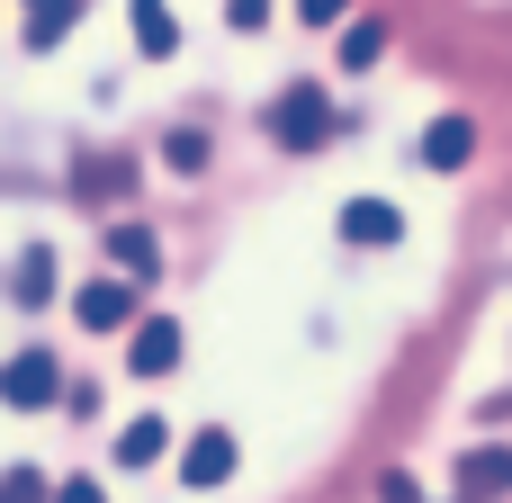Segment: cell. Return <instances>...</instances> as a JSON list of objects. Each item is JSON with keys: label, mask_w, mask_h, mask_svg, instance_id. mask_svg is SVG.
Instances as JSON below:
<instances>
[{"label": "cell", "mask_w": 512, "mask_h": 503, "mask_svg": "<svg viewBox=\"0 0 512 503\" xmlns=\"http://www.w3.org/2000/svg\"><path fill=\"white\" fill-rule=\"evenodd\" d=\"M261 126H270V144H288V153H315V144H333V135H342V117H333V99H324L315 81H297L288 99H270V117H261Z\"/></svg>", "instance_id": "6da1fadb"}, {"label": "cell", "mask_w": 512, "mask_h": 503, "mask_svg": "<svg viewBox=\"0 0 512 503\" xmlns=\"http://www.w3.org/2000/svg\"><path fill=\"white\" fill-rule=\"evenodd\" d=\"M0 405H18V414L63 405V369H54V351H18V360H0Z\"/></svg>", "instance_id": "7a4b0ae2"}, {"label": "cell", "mask_w": 512, "mask_h": 503, "mask_svg": "<svg viewBox=\"0 0 512 503\" xmlns=\"http://www.w3.org/2000/svg\"><path fill=\"white\" fill-rule=\"evenodd\" d=\"M72 315H81L90 333H126V324H135V279H126V270L81 279V288H72Z\"/></svg>", "instance_id": "3957f363"}, {"label": "cell", "mask_w": 512, "mask_h": 503, "mask_svg": "<svg viewBox=\"0 0 512 503\" xmlns=\"http://www.w3.org/2000/svg\"><path fill=\"white\" fill-rule=\"evenodd\" d=\"M0 297H9L18 315L54 306V243H18V261H9V279H0Z\"/></svg>", "instance_id": "277c9868"}, {"label": "cell", "mask_w": 512, "mask_h": 503, "mask_svg": "<svg viewBox=\"0 0 512 503\" xmlns=\"http://www.w3.org/2000/svg\"><path fill=\"white\" fill-rule=\"evenodd\" d=\"M126 369H135V378H171V369H180V324H171V315L126 324Z\"/></svg>", "instance_id": "5b68a950"}, {"label": "cell", "mask_w": 512, "mask_h": 503, "mask_svg": "<svg viewBox=\"0 0 512 503\" xmlns=\"http://www.w3.org/2000/svg\"><path fill=\"white\" fill-rule=\"evenodd\" d=\"M450 495H459V503H504L512 495V450H459Z\"/></svg>", "instance_id": "8992f818"}, {"label": "cell", "mask_w": 512, "mask_h": 503, "mask_svg": "<svg viewBox=\"0 0 512 503\" xmlns=\"http://www.w3.org/2000/svg\"><path fill=\"white\" fill-rule=\"evenodd\" d=\"M414 162L423 171H468L477 162V117H432L423 144H414Z\"/></svg>", "instance_id": "52a82bcc"}, {"label": "cell", "mask_w": 512, "mask_h": 503, "mask_svg": "<svg viewBox=\"0 0 512 503\" xmlns=\"http://www.w3.org/2000/svg\"><path fill=\"white\" fill-rule=\"evenodd\" d=\"M234 459H243V450H234V432H225V423H207V432L180 450V486H198V495H207V486H225V477H234Z\"/></svg>", "instance_id": "ba28073f"}, {"label": "cell", "mask_w": 512, "mask_h": 503, "mask_svg": "<svg viewBox=\"0 0 512 503\" xmlns=\"http://www.w3.org/2000/svg\"><path fill=\"white\" fill-rule=\"evenodd\" d=\"M396 234H405V207H396V198H351V207H342V243L387 252Z\"/></svg>", "instance_id": "9c48e42d"}, {"label": "cell", "mask_w": 512, "mask_h": 503, "mask_svg": "<svg viewBox=\"0 0 512 503\" xmlns=\"http://www.w3.org/2000/svg\"><path fill=\"white\" fill-rule=\"evenodd\" d=\"M126 27H135V54H144V63H171V54H180L171 0H126Z\"/></svg>", "instance_id": "30bf717a"}, {"label": "cell", "mask_w": 512, "mask_h": 503, "mask_svg": "<svg viewBox=\"0 0 512 503\" xmlns=\"http://www.w3.org/2000/svg\"><path fill=\"white\" fill-rule=\"evenodd\" d=\"M162 450H171V423H162V414H135V423H126V432H117V450H108V459H117V468H135V477H144V468H153V459H162Z\"/></svg>", "instance_id": "8fae6325"}, {"label": "cell", "mask_w": 512, "mask_h": 503, "mask_svg": "<svg viewBox=\"0 0 512 503\" xmlns=\"http://www.w3.org/2000/svg\"><path fill=\"white\" fill-rule=\"evenodd\" d=\"M108 261H117V270H126L135 288H144V279L162 270V243H153L144 225H108Z\"/></svg>", "instance_id": "7c38bea8"}, {"label": "cell", "mask_w": 512, "mask_h": 503, "mask_svg": "<svg viewBox=\"0 0 512 503\" xmlns=\"http://www.w3.org/2000/svg\"><path fill=\"white\" fill-rule=\"evenodd\" d=\"M72 18H81V0H27V54H54L72 36Z\"/></svg>", "instance_id": "4fadbf2b"}, {"label": "cell", "mask_w": 512, "mask_h": 503, "mask_svg": "<svg viewBox=\"0 0 512 503\" xmlns=\"http://www.w3.org/2000/svg\"><path fill=\"white\" fill-rule=\"evenodd\" d=\"M378 54H387V27H378V18H360V27H342V72H369Z\"/></svg>", "instance_id": "5bb4252c"}, {"label": "cell", "mask_w": 512, "mask_h": 503, "mask_svg": "<svg viewBox=\"0 0 512 503\" xmlns=\"http://www.w3.org/2000/svg\"><path fill=\"white\" fill-rule=\"evenodd\" d=\"M162 162H171V171H207V135H198V126H180V135L162 144Z\"/></svg>", "instance_id": "9a60e30c"}, {"label": "cell", "mask_w": 512, "mask_h": 503, "mask_svg": "<svg viewBox=\"0 0 512 503\" xmlns=\"http://www.w3.org/2000/svg\"><path fill=\"white\" fill-rule=\"evenodd\" d=\"M126 180H135V171H126V162H90V171H81V180H72V189H81V198H117V189H126Z\"/></svg>", "instance_id": "2e32d148"}, {"label": "cell", "mask_w": 512, "mask_h": 503, "mask_svg": "<svg viewBox=\"0 0 512 503\" xmlns=\"http://www.w3.org/2000/svg\"><path fill=\"white\" fill-rule=\"evenodd\" d=\"M45 495H54V486H45L36 468H9V477H0V503H45Z\"/></svg>", "instance_id": "e0dca14e"}, {"label": "cell", "mask_w": 512, "mask_h": 503, "mask_svg": "<svg viewBox=\"0 0 512 503\" xmlns=\"http://www.w3.org/2000/svg\"><path fill=\"white\" fill-rule=\"evenodd\" d=\"M225 18H234V36H261L270 27V0H225Z\"/></svg>", "instance_id": "ac0fdd59"}, {"label": "cell", "mask_w": 512, "mask_h": 503, "mask_svg": "<svg viewBox=\"0 0 512 503\" xmlns=\"http://www.w3.org/2000/svg\"><path fill=\"white\" fill-rule=\"evenodd\" d=\"M297 18H306V27H342V18H351V0H297Z\"/></svg>", "instance_id": "d6986e66"}, {"label": "cell", "mask_w": 512, "mask_h": 503, "mask_svg": "<svg viewBox=\"0 0 512 503\" xmlns=\"http://www.w3.org/2000/svg\"><path fill=\"white\" fill-rule=\"evenodd\" d=\"M45 503H108V495H99V477H63Z\"/></svg>", "instance_id": "ffe728a7"}, {"label": "cell", "mask_w": 512, "mask_h": 503, "mask_svg": "<svg viewBox=\"0 0 512 503\" xmlns=\"http://www.w3.org/2000/svg\"><path fill=\"white\" fill-rule=\"evenodd\" d=\"M378 503H423V495H414V477H378Z\"/></svg>", "instance_id": "44dd1931"}]
</instances>
